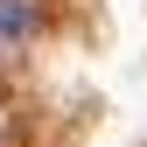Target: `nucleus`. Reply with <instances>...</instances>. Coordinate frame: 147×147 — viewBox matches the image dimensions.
Masks as SVG:
<instances>
[{"mask_svg": "<svg viewBox=\"0 0 147 147\" xmlns=\"http://www.w3.org/2000/svg\"><path fill=\"white\" fill-rule=\"evenodd\" d=\"M35 35V0H0V49Z\"/></svg>", "mask_w": 147, "mask_h": 147, "instance_id": "f257e3e1", "label": "nucleus"}]
</instances>
